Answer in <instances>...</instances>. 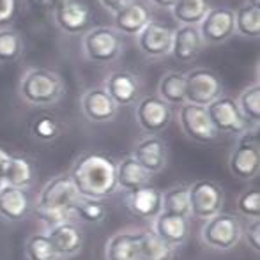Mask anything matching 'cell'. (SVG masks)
Returning a JSON list of instances; mask_svg holds the SVG:
<instances>
[{"mask_svg": "<svg viewBox=\"0 0 260 260\" xmlns=\"http://www.w3.org/2000/svg\"><path fill=\"white\" fill-rule=\"evenodd\" d=\"M69 177L80 199L106 200L119 191L115 161L103 152H83L73 161Z\"/></svg>", "mask_w": 260, "mask_h": 260, "instance_id": "obj_1", "label": "cell"}, {"mask_svg": "<svg viewBox=\"0 0 260 260\" xmlns=\"http://www.w3.org/2000/svg\"><path fill=\"white\" fill-rule=\"evenodd\" d=\"M80 197L71 182L68 172L53 175L45 182L36 197L34 209L45 230L62 221H73V209L78 204Z\"/></svg>", "mask_w": 260, "mask_h": 260, "instance_id": "obj_2", "label": "cell"}, {"mask_svg": "<svg viewBox=\"0 0 260 260\" xmlns=\"http://www.w3.org/2000/svg\"><path fill=\"white\" fill-rule=\"evenodd\" d=\"M18 96L28 106H52L66 96V82L53 69L28 68L20 76Z\"/></svg>", "mask_w": 260, "mask_h": 260, "instance_id": "obj_3", "label": "cell"}, {"mask_svg": "<svg viewBox=\"0 0 260 260\" xmlns=\"http://www.w3.org/2000/svg\"><path fill=\"white\" fill-rule=\"evenodd\" d=\"M229 172L243 182H251L260 174V126H250L237 135L236 145L226 159Z\"/></svg>", "mask_w": 260, "mask_h": 260, "instance_id": "obj_4", "label": "cell"}, {"mask_svg": "<svg viewBox=\"0 0 260 260\" xmlns=\"http://www.w3.org/2000/svg\"><path fill=\"white\" fill-rule=\"evenodd\" d=\"M200 243L209 250L230 251L243 239V223L236 214L219 212L200 226Z\"/></svg>", "mask_w": 260, "mask_h": 260, "instance_id": "obj_5", "label": "cell"}, {"mask_svg": "<svg viewBox=\"0 0 260 260\" xmlns=\"http://www.w3.org/2000/svg\"><path fill=\"white\" fill-rule=\"evenodd\" d=\"M122 52V38L113 27H92L82 36V55L92 64H112Z\"/></svg>", "mask_w": 260, "mask_h": 260, "instance_id": "obj_6", "label": "cell"}, {"mask_svg": "<svg viewBox=\"0 0 260 260\" xmlns=\"http://www.w3.org/2000/svg\"><path fill=\"white\" fill-rule=\"evenodd\" d=\"M189 189V218L206 219L223 212L225 206V191L218 182L211 179H200L193 184H188Z\"/></svg>", "mask_w": 260, "mask_h": 260, "instance_id": "obj_7", "label": "cell"}, {"mask_svg": "<svg viewBox=\"0 0 260 260\" xmlns=\"http://www.w3.org/2000/svg\"><path fill=\"white\" fill-rule=\"evenodd\" d=\"M186 103L207 106L223 96V83L218 73L209 68H193L184 73Z\"/></svg>", "mask_w": 260, "mask_h": 260, "instance_id": "obj_8", "label": "cell"}, {"mask_svg": "<svg viewBox=\"0 0 260 260\" xmlns=\"http://www.w3.org/2000/svg\"><path fill=\"white\" fill-rule=\"evenodd\" d=\"M182 135L188 140L197 144H211L218 138V133L212 127L211 119L207 115L206 106L184 103L177 106V112L174 113Z\"/></svg>", "mask_w": 260, "mask_h": 260, "instance_id": "obj_9", "label": "cell"}, {"mask_svg": "<svg viewBox=\"0 0 260 260\" xmlns=\"http://www.w3.org/2000/svg\"><path fill=\"white\" fill-rule=\"evenodd\" d=\"M174 120V110L157 96H144L135 103V122L145 135H159Z\"/></svg>", "mask_w": 260, "mask_h": 260, "instance_id": "obj_10", "label": "cell"}, {"mask_svg": "<svg viewBox=\"0 0 260 260\" xmlns=\"http://www.w3.org/2000/svg\"><path fill=\"white\" fill-rule=\"evenodd\" d=\"M206 46H219L236 36V16L230 7H211L199 25Z\"/></svg>", "mask_w": 260, "mask_h": 260, "instance_id": "obj_11", "label": "cell"}, {"mask_svg": "<svg viewBox=\"0 0 260 260\" xmlns=\"http://www.w3.org/2000/svg\"><path fill=\"white\" fill-rule=\"evenodd\" d=\"M103 89L110 94L117 106H131L142 98V82L140 75L129 71V69H115L105 76Z\"/></svg>", "mask_w": 260, "mask_h": 260, "instance_id": "obj_12", "label": "cell"}, {"mask_svg": "<svg viewBox=\"0 0 260 260\" xmlns=\"http://www.w3.org/2000/svg\"><path fill=\"white\" fill-rule=\"evenodd\" d=\"M206 110L209 119H211L212 127H214L218 135L223 133V135H236L237 137V135H241L244 129L250 127V124L241 115L236 100L230 96H219L216 101L207 105Z\"/></svg>", "mask_w": 260, "mask_h": 260, "instance_id": "obj_13", "label": "cell"}, {"mask_svg": "<svg viewBox=\"0 0 260 260\" xmlns=\"http://www.w3.org/2000/svg\"><path fill=\"white\" fill-rule=\"evenodd\" d=\"M53 23L68 36H83L92 28V11L83 0H73L52 11Z\"/></svg>", "mask_w": 260, "mask_h": 260, "instance_id": "obj_14", "label": "cell"}, {"mask_svg": "<svg viewBox=\"0 0 260 260\" xmlns=\"http://www.w3.org/2000/svg\"><path fill=\"white\" fill-rule=\"evenodd\" d=\"M137 48L147 58H163L172 52L174 28L167 27L161 21H149L137 36Z\"/></svg>", "mask_w": 260, "mask_h": 260, "instance_id": "obj_15", "label": "cell"}, {"mask_svg": "<svg viewBox=\"0 0 260 260\" xmlns=\"http://www.w3.org/2000/svg\"><path fill=\"white\" fill-rule=\"evenodd\" d=\"M80 110L83 117L92 124H106L115 120L119 115V106L101 87H89L80 96Z\"/></svg>", "mask_w": 260, "mask_h": 260, "instance_id": "obj_16", "label": "cell"}, {"mask_svg": "<svg viewBox=\"0 0 260 260\" xmlns=\"http://www.w3.org/2000/svg\"><path fill=\"white\" fill-rule=\"evenodd\" d=\"M131 156L149 172L156 175L168 165V144L159 135H144L133 145Z\"/></svg>", "mask_w": 260, "mask_h": 260, "instance_id": "obj_17", "label": "cell"}, {"mask_svg": "<svg viewBox=\"0 0 260 260\" xmlns=\"http://www.w3.org/2000/svg\"><path fill=\"white\" fill-rule=\"evenodd\" d=\"M60 260L73 258L83 248V230L76 221H62L45 230Z\"/></svg>", "mask_w": 260, "mask_h": 260, "instance_id": "obj_18", "label": "cell"}, {"mask_svg": "<svg viewBox=\"0 0 260 260\" xmlns=\"http://www.w3.org/2000/svg\"><path fill=\"white\" fill-rule=\"evenodd\" d=\"M149 230L154 232L168 246L177 250L179 246H182L188 241L189 232H191V223H189V218L161 211L151 221V229Z\"/></svg>", "mask_w": 260, "mask_h": 260, "instance_id": "obj_19", "label": "cell"}, {"mask_svg": "<svg viewBox=\"0 0 260 260\" xmlns=\"http://www.w3.org/2000/svg\"><path fill=\"white\" fill-rule=\"evenodd\" d=\"M204 45L202 36L199 27H189V25H177L174 28V39H172V52L170 55L181 64H191L202 55Z\"/></svg>", "mask_w": 260, "mask_h": 260, "instance_id": "obj_20", "label": "cell"}, {"mask_svg": "<svg viewBox=\"0 0 260 260\" xmlns=\"http://www.w3.org/2000/svg\"><path fill=\"white\" fill-rule=\"evenodd\" d=\"M32 200L28 189L4 184L0 188V219L6 223H20L30 214Z\"/></svg>", "mask_w": 260, "mask_h": 260, "instance_id": "obj_21", "label": "cell"}, {"mask_svg": "<svg viewBox=\"0 0 260 260\" xmlns=\"http://www.w3.org/2000/svg\"><path fill=\"white\" fill-rule=\"evenodd\" d=\"M124 202H126V207L131 214L142 219H149V221H152L163 211L161 189L151 184L135 189V191L124 193Z\"/></svg>", "mask_w": 260, "mask_h": 260, "instance_id": "obj_22", "label": "cell"}, {"mask_svg": "<svg viewBox=\"0 0 260 260\" xmlns=\"http://www.w3.org/2000/svg\"><path fill=\"white\" fill-rule=\"evenodd\" d=\"M149 21H152L151 9L138 0H133L113 14V28L124 36H137Z\"/></svg>", "mask_w": 260, "mask_h": 260, "instance_id": "obj_23", "label": "cell"}, {"mask_svg": "<svg viewBox=\"0 0 260 260\" xmlns=\"http://www.w3.org/2000/svg\"><path fill=\"white\" fill-rule=\"evenodd\" d=\"M115 177H117V186L119 191H135L140 189L144 186L151 184V179L154 177L152 174H149L133 156H124L122 159L115 161Z\"/></svg>", "mask_w": 260, "mask_h": 260, "instance_id": "obj_24", "label": "cell"}, {"mask_svg": "<svg viewBox=\"0 0 260 260\" xmlns=\"http://www.w3.org/2000/svg\"><path fill=\"white\" fill-rule=\"evenodd\" d=\"M142 229H122L105 243V260H138Z\"/></svg>", "mask_w": 260, "mask_h": 260, "instance_id": "obj_25", "label": "cell"}, {"mask_svg": "<svg viewBox=\"0 0 260 260\" xmlns=\"http://www.w3.org/2000/svg\"><path fill=\"white\" fill-rule=\"evenodd\" d=\"M4 184L20 189H30L36 182V165L30 157L23 154H13L2 175Z\"/></svg>", "mask_w": 260, "mask_h": 260, "instance_id": "obj_26", "label": "cell"}, {"mask_svg": "<svg viewBox=\"0 0 260 260\" xmlns=\"http://www.w3.org/2000/svg\"><path fill=\"white\" fill-rule=\"evenodd\" d=\"M157 98L170 106H181L186 103L184 73L167 71L157 82Z\"/></svg>", "mask_w": 260, "mask_h": 260, "instance_id": "obj_27", "label": "cell"}, {"mask_svg": "<svg viewBox=\"0 0 260 260\" xmlns=\"http://www.w3.org/2000/svg\"><path fill=\"white\" fill-rule=\"evenodd\" d=\"M175 248L168 246L149 229L140 230L138 239V260H174Z\"/></svg>", "mask_w": 260, "mask_h": 260, "instance_id": "obj_28", "label": "cell"}, {"mask_svg": "<svg viewBox=\"0 0 260 260\" xmlns=\"http://www.w3.org/2000/svg\"><path fill=\"white\" fill-rule=\"evenodd\" d=\"M209 9H211L209 0H177L175 6L170 9V13L179 25L199 27L200 21L209 13Z\"/></svg>", "mask_w": 260, "mask_h": 260, "instance_id": "obj_29", "label": "cell"}, {"mask_svg": "<svg viewBox=\"0 0 260 260\" xmlns=\"http://www.w3.org/2000/svg\"><path fill=\"white\" fill-rule=\"evenodd\" d=\"M236 36L244 39H258L260 38V9L251 6L250 2H243L236 11Z\"/></svg>", "mask_w": 260, "mask_h": 260, "instance_id": "obj_30", "label": "cell"}, {"mask_svg": "<svg viewBox=\"0 0 260 260\" xmlns=\"http://www.w3.org/2000/svg\"><path fill=\"white\" fill-rule=\"evenodd\" d=\"M241 115L250 126H260V83L258 80L244 87L236 100Z\"/></svg>", "mask_w": 260, "mask_h": 260, "instance_id": "obj_31", "label": "cell"}, {"mask_svg": "<svg viewBox=\"0 0 260 260\" xmlns=\"http://www.w3.org/2000/svg\"><path fill=\"white\" fill-rule=\"evenodd\" d=\"M161 204L165 212L189 218V189L188 184L179 182L161 191Z\"/></svg>", "mask_w": 260, "mask_h": 260, "instance_id": "obj_32", "label": "cell"}, {"mask_svg": "<svg viewBox=\"0 0 260 260\" xmlns=\"http://www.w3.org/2000/svg\"><path fill=\"white\" fill-rule=\"evenodd\" d=\"M62 122L58 120L57 115L52 113H39L32 119L30 122V135L34 140L43 142V144H48V142L57 140L62 135Z\"/></svg>", "mask_w": 260, "mask_h": 260, "instance_id": "obj_33", "label": "cell"}, {"mask_svg": "<svg viewBox=\"0 0 260 260\" xmlns=\"http://www.w3.org/2000/svg\"><path fill=\"white\" fill-rule=\"evenodd\" d=\"M25 52V41L13 27L0 28V64H13Z\"/></svg>", "mask_w": 260, "mask_h": 260, "instance_id": "obj_34", "label": "cell"}, {"mask_svg": "<svg viewBox=\"0 0 260 260\" xmlns=\"http://www.w3.org/2000/svg\"><path fill=\"white\" fill-rule=\"evenodd\" d=\"M108 216V207L103 200L80 199L78 204L73 209V221L87 223V225H100Z\"/></svg>", "mask_w": 260, "mask_h": 260, "instance_id": "obj_35", "label": "cell"}, {"mask_svg": "<svg viewBox=\"0 0 260 260\" xmlns=\"http://www.w3.org/2000/svg\"><path fill=\"white\" fill-rule=\"evenodd\" d=\"M23 251H25V258L27 260H60L58 255L55 253L52 243H50L45 230L30 234V236L27 237V241H25Z\"/></svg>", "mask_w": 260, "mask_h": 260, "instance_id": "obj_36", "label": "cell"}, {"mask_svg": "<svg viewBox=\"0 0 260 260\" xmlns=\"http://www.w3.org/2000/svg\"><path fill=\"white\" fill-rule=\"evenodd\" d=\"M236 209L243 218H260V191L258 188H246L239 193L236 200Z\"/></svg>", "mask_w": 260, "mask_h": 260, "instance_id": "obj_37", "label": "cell"}, {"mask_svg": "<svg viewBox=\"0 0 260 260\" xmlns=\"http://www.w3.org/2000/svg\"><path fill=\"white\" fill-rule=\"evenodd\" d=\"M243 239L250 250L260 253V219H248L246 225H243Z\"/></svg>", "mask_w": 260, "mask_h": 260, "instance_id": "obj_38", "label": "cell"}, {"mask_svg": "<svg viewBox=\"0 0 260 260\" xmlns=\"http://www.w3.org/2000/svg\"><path fill=\"white\" fill-rule=\"evenodd\" d=\"M18 14V0H0V28L11 27Z\"/></svg>", "mask_w": 260, "mask_h": 260, "instance_id": "obj_39", "label": "cell"}, {"mask_svg": "<svg viewBox=\"0 0 260 260\" xmlns=\"http://www.w3.org/2000/svg\"><path fill=\"white\" fill-rule=\"evenodd\" d=\"M100 2V6L103 7L106 13H110L113 16L115 13H119L122 7H126L129 2H133V0H98Z\"/></svg>", "mask_w": 260, "mask_h": 260, "instance_id": "obj_40", "label": "cell"}, {"mask_svg": "<svg viewBox=\"0 0 260 260\" xmlns=\"http://www.w3.org/2000/svg\"><path fill=\"white\" fill-rule=\"evenodd\" d=\"M11 156H13V152H9V149H6L4 145H0V177H2L4 172H6Z\"/></svg>", "mask_w": 260, "mask_h": 260, "instance_id": "obj_41", "label": "cell"}, {"mask_svg": "<svg viewBox=\"0 0 260 260\" xmlns=\"http://www.w3.org/2000/svg\"><path fill=\"white\" fill-rule=\"evenodd\" d=\"M147 2L151 4V6L157 7V9H172L177 0H147Z\"/></svg>", "mask_w": 260, "mask_h": 260, "instance_id": "obj_42", "label": "cell"}, {"mask_svg": "<svg viewBox=\"0 0 260 260\" xmlns=\"http://www.w3.org/2000/svg\"><path fill=\"white\" fill-rule=\"evenodd\" d=\"M68 2H73V0H41L43 6H45L46 9H50V11H55L57 7L64 6V4H68Z\"/></svg>", "mask_w": 260, "mask_h": 260, "instance_id": "obj_43", "label": "cell"}, {"mask_svg": "<svg viewBox=\"0 0 260 260\" xmlns=\"http://www.w3.org/2000/svg\"><path fill=\"white\" fill-rule=\"evenodd\" d=\"M248 2H250L251 6H255V7H258V9H260V0H248Z\"/></svg>", "mask_w": 260, "mask_h": 260, "instance_id": "obj_44", "label": "cell"}, {"mask_svg": "<svg viewBox=\"0 0 260 260\" xmlns=\"http://www.w3.org/2000/svg\"><path fill=\"white\" fill-rule=\"evenodd\" d=\"M2 186H4V179L0 177V188H2Z\"/></svg>", "mask_w": 260, "mask_h": 260, "instance_id": "obj_45", "label": "cell"}]
</instances>
